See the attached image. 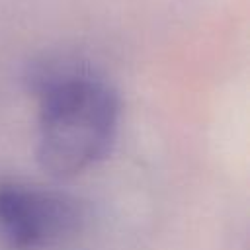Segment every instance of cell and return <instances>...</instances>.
<instances>
[{"mask_svg": "<svg viewBox=\"0 0 250 250\" xmlns=\"http://www.w3.org/2000/svg\"><path fill=\"white\" fill-rule=\"evenodd\" d=\"M37 94V160L57 178L104 160L119 131V98L107 80L78 64L41 70Z\"/></svg>", "mask_w": 250, "mask_h": 250, "instance_id": "1", "label": "cell"}, {"mask_svg": "<svg viewBox=\"0 0 250 250\" xmlns=\"http://www.w3.org/2000/svg\"><path fill=\"white\" fill-rule=\"evenodd\" d=\"M84 207L72 195L39 184L0 182V246L55 250L84 227Z\"/></svg>", "mask_w": 250, "mask_h": 250, "instance_id": "2", "label": "cell"}]
</instances>
